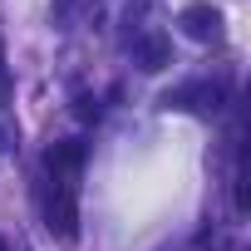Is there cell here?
I'll return each mask as SVG.
<instances>
[{"mask_svg": "<svg viewBox=\"0 0 251 251\" xmlns=\"http://www.w3.org/2000/svg\"><path fill=\"white\" fill-rule=\"evenodd\" d=\"M177 25H182L192 40H217V35H222V10L207 5V0H192V5H182Z\"/></svg>", "mask_w": 251, "mask_h": 251, "instance_id": "3957f363", "label": "cell"}, {"mask_svg": "<svg viewBox=\"0 0 251 251\" xmlns=\"http://www.w3.org/2000/svg\"><path fill=\"white\" fill-rule=\"evenodd\" d=\"M168 64H173V40L168 35H143L138 40V69L143 74H158Z\"/></svg>", "mask_w": 251, "mask_h": 251, "instance_id": "277c9868", "label": "cell"}, {"mask_svg": "<svg viewBox=\"0 0 251 251\" xmlns=\"http://www.w3.org/2000/svg\"><path fill=\"white\" fill-rule=\"evenodd\" d=\"M0 251H5V241H0Z\"/></svg>", "mask_w": 251, "mask_h": 251, "instance_id": "8992f818", "label": "cell"}, {"mask_svg": "<svg viewBox=\"0 0 251 251\" xmlns=\"http://www.w3.org/2000/svg\"><path fill=\"white\" fill-rule=\"evenodd\" d=\"M50 231L59 241H74L79 236V207H74V187L59 182V192L50 197Z\"/></svg>", "mask_w": 251, "mask_h": 251, "instance_id": "7a4b0ae2", "label": "cell"}, {"mask_svg": "<svg viewBox=\"0 0 251 251\" xmlns=\"http://www.w3.org/2000/svg\"><path fill=\"white\" fill-rule=\"evenodd\" d=\"M74 113H79V118H99V103H94V99H79V108H74Z\"/></svg>", "mask_w": 251, "mask_h": 251, "instance_id": "5b68a950", "label": "cell"}, {"mask_svg": "<svg viewBox=\"0 0 251 251\" xmlns=\"http://www.w3.org/2000/svg\"><path fill=\"white\" fill-rule=\"evenodd\" d=\"M45 168H50L54 182H69V187H74V177H79V168H84V143H79V138L54 143V148L45 153Z\"/></svg>", "mask_w": 251, "mask_h": 251, "instance_id": "6da1fadb", "label": "cell"}]
</instances>
